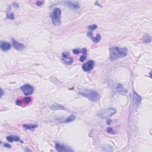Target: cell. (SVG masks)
Returning <instances> with one entry per match:
<instances>
[{
	"instance_id": "obj_3",
	"label": "cell",
	"mask_w": 152,
	"mask_h": 152,
	"mask_svg": "<svg viewBox=\"0 0 152 152\" xmlns=\"http://www.w3.org/2000/svg\"><path fill=\"white\" fill-rule=\"evenodd\" d=\"M61 10L60 8H55L52 13L51 19L52 22L54 26H58L61 25Z\"/></svg>"
},
{
	"instance_id": "obj_7",
	"label": "cell",
	"mask_w": 152,
	"mask_h": 152,
	"mask_svg": "<svg viewBox=\"0 0 152 152\" xmlns=\"http://www.w3.org/2000/svg\"><path fill=\"white\" fill-rule=\"evenodd\" d=\"M95 62L93 60H89L87 63H86L85 64L83 65L82 69L84 71L89 72V71H90L91 70H93V68L95 67Z\"/></svg>"
},
{
	"instance_id": "obj_29",
	"label": "cell",
	"mask_w": 152,
	"mask_h": 152,
	"mask_svg": "<svg viewBox=\"0 0 152 152\" xmlns=\"http://www.w3.org/2000/svg\"><path fill=\"white\" fill-rule=\"evenodd\" d=\"M1 97H2L3 96V90L1 89Z\"/></svg>"
},
{
	"instance_id": "obj_6",
	"label": "cell",
	"mask_w": 152,
	"mask_h": 152,
	"mask_svg": "<svg viewBox=\"0 0 152 152\" xmlns=\"http://www.w3.org/2000/svg\"><path fill=\"white\" fill-rule=\"evenodd\" d=\"M62 59L63 61L67 65H71L73 64V58L70 56V53L68 52H64L62 53Z\"/></svg>"
},
{
	"instance_id": "obj_24",
	"label": "cell",
	"mask_w": 152,
	"mask_h": 152,
	"mask_svg": "<svg viewBox=\"0 0 152 152\" xmlns=\"http://www.w3.org/2000/svg\"><path fill=\"white\" fill-rule=\"evenodd\" d=\"M31 101H32V99H31V98H26L23 99V102H24L25 103H26V104H28L31 102Z\"/></svg>"
},
{
	"instance_id": "obj_28",
	"label": "cell",
	"mask_w": 152,
	"mask_h": 152,
	"mask_svg": "<svg viewBox=\"0 0 152 152\" xmlns=\"http://www.w3.org/2000/svg\"><path fill=\"white\" fill-rule=\"evenodd\" d=\"M111 122H112V121H111V119H108V121H107V124H108V125L111 124Z\"/></svg>"
},
{
	"instance_id": "obj_27",
	"label": "cell",
	"mask_w": 152,
	"mask_h": 152,
	"mask_svg": "<svg viewBox=\"0 0 152 152\" xmlns=\"http://www.w3.org/2000/svg\"><path fill=\"white\" fill-rule=\"evenodd\" d=\"M4 147H7V148H11L12 147V146H11V145H10L9 144H7V143H5V144H4Z\"/></svg>"
},
{
	"instance_id": "obj_9",
	"label": "cell",
	"mask_w": 152,
	"mask_h": 152,
	"mask_svg": "<svg viewBox=\"0 0 152 152\" xmlns=\"http://www.w3.org/2000/svg\"><path fill=\"white\" fill-rule=\"evenodd\" d=\"M12 41L13 43V47L16 50L21 51H23L24 49H25V46L23 44H22V43H19V42H18L15 39L13 38V39H12Z\"/></svg>"
},
{
	"instance_id": "obj_13",
	"label": "cell",
	"mask_w": 152,
	"mask_h": 152,
	"mask_svg": "<svg viewBox=\"0 0 152 152\" xmlns=\"http://www.w3.org/2000/svg\"><path fill=\"white\" fill-rule=\"evenodd\" d=\"M0 47H1V50L4 51H7L10 50L12 45L10 43L7 42H2L0 45Z\"/></svg>"
},
{
	"instance_id": "obj_4",
	"label": "cell",
	"mask_w": 152,
	"mask_h": 152,
	"mask_svg": "<svg viewBox=\"0 0 152 152\" xmlns=\"http://www.w3.org/2000/svg\"><path fill=\"white\" fill-rule=\"evenodd\" d=\"M116 111L115 108H109L104 109L98 112V116L102 119L109 118L116 113Z\"/></svg>"
},
{
	"instance_id": "obj_15",
	"label": "cell",
	"mask_w": 152,
	"mask_h": 152,
	"mask_svg": "<svg viewBox=\"0 0 152 152\" xmlns=\"http://www.w3.org/2000/svg\"><path fill=\"white\" fill-rule=\"evenodd\" d=\"M7 140L8 141L12 143L13 141H19L20 138L18 137L17 136H14V135H12V136H9L7 137Z\"/></svg>"
},
{
	"instance_id": "obj_18",
	"label": "cell",
	"mask_w": 152,
	"mask_h": 152,
	"mask_svg": "<svg viewBox=\"0 0 152 152\" xmlns=\"http://www.w3.org/2000/svg\"><path fill=\"white\" fill-rule=\"evenodd\" d=\"M151 40H152L151 37H150V36L148 35H145V36H144V38H143V42H144V43H150V42H151Z\"/></svg>"
},
{
	"instance_id": "obj_2",
	"label": "cell",
	"mask_w": 152,
	"mask_h": 152,
	"mask_svg": "<svg viewBox=\"0 0 152 152\" xmlns=\"http://www.w3.org/2000/svg\"><path fill=\"white\" fill-rule=\"evenodd\" d=\"M78 93L92 102H97L100 99L99 94L94 90L81 89L78 91Z\"/></svg>"
},
{
	"instance_id": "obj_20",
	"label": "cell",
	"mask_w": 152,
	"mask_h": 152,
	"mask_svg": "<svg viewBox=\"0 0 152 152\" xmlns=\"http://www.w3.org/2000/svg\"><path fill=\"white\" fill-rule=\"evenodd\" d=\"M75 119H76V116H74V115H71V116H68V117L65 119V122H73V121L75 120Z\"/></svg>"
},
{
	"instance_id": "obj_1",
	"label": "cell",
	"mask_w": 152,
	"mask_h": 152,
	"mask_svg": "<svg viewBox=\"0 0 152 152\" xmlns=\"http://www.w3.org/2000/svg\"><path fill=\"white\" fill-rule=\"evenodd\" d=\"M128 54V50L126 48L118 47V46H113L110 49V58L111 61H115L118 59L126 57Z\"/></svg>"
},
{
	"instance_id": "obj_17",
	"label": "cell",
	"mask_w": 152,
	"mask_h": 152,
	"mask_svg": "<svg viewBox=\"0 0 152 152\" xmlns=\"http://www.w3.org/2000/svg\"><path fill=\"white\" fill-rule=\"evenodd\" d=\"M81 53H83V55L80 58V61L81 62H83L84 61V60L86 59L87 52H88V51H87V50L86 48H83L82 50L81 51Z\"/></svg>"
},
{
	"instance_id": "obj_22",
	"label": "cell",
	"mask_w": 152,
	"mask_h": 152,
	"mask_svg": "<svg viewBox=\"0 0 152 152\" xmlns=\"http://www.w3.org/2000/svg\"><path fill=\"white\" fill-rule=\"evenodd\" d=\"M7 17L8 18V19H10L12 20H14L15 19L14 14V13H8Z\"/></svg>"
},
{
	"instance_id": "obj_5",
	"label": "cell",
	"mask_w": 152,
	"mask_h": 152,
	"mask_svg": "<svg viewBox=\"0 0 152 152\" xmlns=\"http://www.w3.org/2000/svg\"><path fill=\"white\" fill-rule=\"evenodd\" d=\"M20 90L22 91V92L26 96L31 95L34 91V88L30 84H25L23 86L21 87Z\"/></svg>"
},
{
	"instance_id": "obj_14",
	"label": "cell",
	"mask_w": 152,
	"mask_h": 152,
	"mask_svg": "<svg viewBox=\"0 0 152 152\" xmlns=\"http://www.w3.org/2000/svg\"><path fill=\"white\" fill-rule=\"evenodd\" d=\"M50 109L51 110L56 111V110H65V108L60 104H53L52 105L50 106Z\"/></svg>"
},
{
	"instance_id": "obj_25",
	"label": "cell",
	"mask_w": 152,
	"mask_h": 152,
	"mask_svg": "<svg viewBox=\"0 0 152 152\" xmlns=\"http://www.w3.org/2000/svg\"><path fill=\"white\" fill-rule=\"evenodd\" d=\"M43 1H38L36 2V5H38V6H41L42 5H43Z\"/></svg>"
},
{
	"instance_id": "obj_26",
	"label": "cell",
	"mask_w": 152,
	"mask_h": 152,
	"mask_svg": "<svg viewBox=\"0 0 152 152\" xmlns=\"http://www.w3.org/2000/svg\"><path fill=\"white\" fill-rule=\"evenodd\" d=\"M73 52L74 53V54H78V53H80V51L78 50V49H74V50L73 51Z\"/></svg>"
},
{
	"instance_id": "obj_16",
	"label": "cell",
	"mask_w": 152,
	"mask_h": 152,
	"mask_svg": "<svg viewBox=\"0 0 152 152\" xmlns=\"http://www.w3.org/2000/svg\"><path fill=\"white\" fill-rule=\"evenodd\" d=\"M38 127V126L36 124H24L23 128L26 129H29V130L33 131Z\"/></svg>"
},
{
	"instance_id": "obj_21",
	"label": "cell",
	"mask_w": 152,
	"mask_h": 152,
	"mask_svg": "<svg viewBox=\"0 0 152 152\" xmlns=\"http://www.w3.org/2000/svg\"><path fill=\"white\" fill-rule=\"evenodd\" d=\"M98 28V26L96 25H91V26H89L88 27V29L89 30L93 31V30H95L96 29Z\"/></svg>"
},
{
	"instance_id": "obj_23",
	"label": "cell",
	"mask_w": 152,
	"mask_h": 152,
	"mask_svg": "<svg viewBox=\"0 0 152 152\" xmlns=\"http://www.w3.org/2000/svg\"><path fill=\"white\" fill-rule=\"evenodd\" d=\"M106 131L109 134H115V132L114 131V130L112 128H108L106 129Z\"/></svg>"
},
{
	"instance_id": "obj_8",
	"label": "cell",
	"mask_w": 152,
	"mask_h": 152,
	"mask_svg": "<svg viewBox=\"0 0 152 152\" xmlns=\"http://www.w3.org/2000/svg\"><path fill=\"white\" fill-rule=\"evenodd\" d=\"M65 3L71 9L74 10H78L80 8V4L77 1H65Z\"/></svg>"
},
{
	"instance_id": "obj_12",
	"label": "cell",
	"mask_w": 152,
	"mask_h": 152,
	"mask_svg": "<svg viewBox=\"0 0 152 152\" xmlns=\"http://www.w3.org/2000/svg\"><path fill=\"white\" fill-rule=\"evenodd\" d=\"M88 36L94 42H95V43H98V42L101 41V36L99 34H98L96 37H94L93 35L92 32H88Z\"/></svg>"
},
{
	"instance_id": "obj_10",
	"label": "cell",
	"mask_w": 152,
	"mask_h": 152,
	"mask_svg": "<svg viewBox=\"0 0 152 152\" xmlns=\"http://www.w3.org/2000/svg\"><path fill=\"white\" fill-rule=\"evenodd\" d=\"M141 101V98L136 92L133 93V106L137 107L140 104Z\"/></svg>"
},
{
	"instance_id": "obj_19",
	"label": "cell",
	"mask_w": 152,
	"mask_h": 152,
	"mask_svg": "<svg viewBox=\"0 0 152 152\" xmlns=\"http://www.w3.org/2000/svg\"><path fill=\"white\" fill-rule=\"evenodd\" d=\"M116 90L118 92L121 93V92H127V90L126 89H124L123 88V86L121 85V84H118L117 87H116Z\"/></svg>"
},
{
	"instance_id": "obj_11",
	"label": "cell",
	"mask_w": 152,
	"mask_h": 152,
	"mask_svg": "<svg viewBox=\"0 0 152 152\" xmlns=\"http://www.w3.org/2000/svg\"><path fill=\"white\" fill-rule=\"evenodd\" d=\"M55 149L58 152H68V151H73L72 149H70V147H66L64 145H61L59 143H56L55 144Z\"/></svg>"
}]
</instances>
